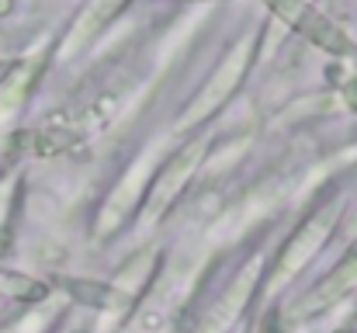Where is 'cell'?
<instances>
[{"label":"cell","mask_w":357,"mask_h":333,"mask_svg":"<svg viewBox=\"0 0 357 333\" xmlns=\"http://www.w3.org/2000/svg\"><path fill=\"white\" fill-rule=\"evenodd\" d=\"M291 31H298L302 38H309L316 49H323L326 56H354V42L347 38V31L330 21L323 10H316L309 0H264Z\"/></svg>","instance_id":"cell-5"},{"label":"cell","mask_w":357,"mask_h":333,"mask_svg":"<svg viewBox=\"0 0 357 333\" xmlns=\"http://www.w3.org/2000/svg\"><path fill=\"white\" fill-rule=\"evenodd\" d=\"M0 295L14 302H42L49 295V285L38 278H28L21 271H0Z\"/></svg>","instance_id":"cell-11"},{"label":"cell","mask_w":357,"mask_h":333,"mask_svg":"<svg viewBox=\"0 0 357 333\" xmlns=\"http://www.w3.org/2000/svg\"><path fill=\"white\" fill-rule=\"evenodd\" d=\"M125 3H128V0H87V3L80 7V14L73 17V24H70V31H66V38H63V45H59V56H80V52L119 17L121 10H125Z\"/></svg>","instance_id":"cell-7"},{"label":"cell","mask_w":357,"mask_h":333,"mask_svg":"<svg viewBox=\"0 0 357 333\" xmlns=\"http://www.w3.org/2000/svg\"><path fill=\"white\" fill-rule=\"evenodd\" d=\"M63 288L70 299H77L80 306H91V309H105L108 306V285L105 281H94V278H63Z\"/></svg>","instance_id":"cell-12"},{"label":"cell","mask_w":357,"mask_h":333,"mask_svg":"<svg viewBox=\"0 0 357 333\" xmlns=\"http://www.w3.org/2000/svg\"><path fill=\"white\" fill-rule=\"evenodd\" d=\"M42 63H45L42 56H28V59H21L3 77V84H0V135L17 121L21 108L28 105V94L35 91V80L42 73Z\"/></svg>","instance_id":"cell-9"},{"label":"cell","mask_w":357,"mask_h":333,"mask_svg":"<svg viewBox=\"0 0 357 333\" xmlns=\"http://www.w3.org/2000/svg\"><path fill=\"white\" fill-rule=\"evenodd\" d=\"M354 285H357V250H351V253L326 274V281H319V285L302 299L298 316H316V313H323L326 306H333L337 299H344Z\"/></svg>","instance_id":"cell-10"},{"label":"cell","mask_w":357,"mask_h":333,"mask_svg":"<svg viewBox=\"0 0 357 333\" xmlns=\"http://www.w3.org/2000/svg\"><path fill=\"white\" fill-rule=\"evenodd\" d=\"M351 250H357V243H354V246H351Z\"/></svg>","instance_id":"cell-15"},{"label":"cell","mask_w":357,"mask_h":333,"mask_svg":"<svg viewBox=\"0 0 357 333\" xmlns=\"http://www.w3.org/2000/svg\"><path fill=\"white\" fill-rule=\"evenodd\" d=\"M257 281H260V260H253L243 274H236V281L222 292V299L208 309V316L202 320V327L198 333H222L229 330L233 323H236L239 316H243V309H246V302L253 299V292H257Z\"/></svg>","instance_id":"cell-8"},{"label":"cell","mask_w":357,"mask_h":333,"mask_svg":"<svg viewBox=\"0 0 357 333\" xmlns=\"http://www.w3.org/2000/svg\"><path fill=\"white\" fill-rule=\"evenodd\" d=\"M257 45H260V31H250V35H243V38L233 42V49L222 56V63L212 70V77L202 84V91L191 98V105L177 118V132L198 128L215 111L226 108V101L239 91V84L246 80V73H250V66L257 59Z\"/></svg>","instance_id":"cell-1"},{"label":"cell","mask_w":357,"mask_h":333,"mask_svg":"<svg viewBox=\"0 0 357 333\" xmlns=\"http://www.w3.org/2000/svg\"><path fill=\"white\" fill-rule=\"evenodd\" d=\"M337 222H340V198L323 202L309 219L288 236V243L281 246V253H278V260H274V267H271V274H267V292H271V295L281 292L284 285H291V281L309 267V260H312V257L323 250V243L333 236Z\"/></svg>","instance_id":"cell-2"},{"label":"cell","mask_w":357,"mask_h":333,"mask_svg":"<svg viewBox=\"0 0 357 333\" xmlns=\"http://www.w3.org/2000/svg\"><path fill=\"white\" fill-rule=\"evenodd\" d=\"M351 225H354V229H357V212H354V219H351Z\"/></svg>","instance_id":"cell-14"},{"label":"cell","mask_w":357,"mask_h":333,"mask_svg":"<svg viewBox=\"0 0 357 333\" xmlns=\"http://www.w3.org/2000/svg\"><path fill=\"white\" fill-rule=\"evenodd\" d=\"M156 267H160V250H153V246H146L142 253H135L132 260L121 264V271L108 281V306H105V313L112 320H121L125 313L135 309L142 292L153 285Z\"/></svg>","instance_id":"cell-6"},{"label":"cell","mask_w":357,"mask_h":333,"mask_svg":"<svg viewBox=\"0 0 357 333\" xmlns=\"http://www.w3.org/2000/svg\"><path fill=\"white\" fill-rule=\"evenodd\" d=\"M156 170H160V160H156L153 149H146V153L121 174L119 184L112 188V195L105 198V205H101V212H98V222H94V236H98V239L115 236L121 225L132 219V212L146 202V191H149V181H153Z\"/></svg>","instance_id":"cell-4"},{"label":"cell","mask_w":357,"mask_h":333,"mask_svg":"<svg viewBox=\"0 0 357 333\" xmlns=\"http://www.w3.org/2000/svg\"><path fill=\"white\" fill-rule=\"evenodd\" d=\"M205 153H208V139H191V142H184V146L153 174L149 191H146V202H142V222H146V225H156V222L177 205L181 191H184L188 181L198 174Z\"/></svg>","instance_id":"cell-3"},{"label":"cell","mask_w":357,"mask_h":333,"mask_svg":"<svg viewBox=\"0 0 357 333\" xmlns=\"http://www.w3.org/2000/svg\"><path fill=\"white\" fill-rule=\"evenodd\" d=\"M340 94H344V101H347V108L357 114V77H347L344 84H340Z\"/></svg>","instance_id":"cell-13"}]
</instances>
